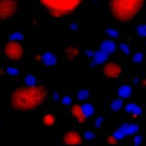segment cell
Here are the masks:
<instances>
[{
	"label": "cell",
	"instance_id": "1",
	"mask_svg": "<svg viewBox=\"0 0 146 146\" xmlns=\"http://www.w3.org/2000/svg\"><path fill=\"white\" fill-rule=\"evenodd\" d=\"M47 90L43 86L26 84L16 88L10 95V106L18 112H27L38 108L43 104Z\"/></svg>",
	"mask_w": 146,
	"mask_h": 146
},
{
	"label": "cell",
	"instance_id": "2",
	"mask_svg": "<svg viewBox=\"0 0 146 146\" xmlns=\"http://www.w3.org/2000/svg\"><path fill=\"white\" fill-rule=\"evenodd\" d=\"M145 2L146 0H110L108 8L116 21L128 23L136 18Z\"/></svg>",
	"mask_w": 146,
	"mask_h": 146
},
{
	"label": "cell",
	"instance_id": "3",
	"mask_svg": "<svg viewBox=\"0 0 146 146\" xmlns=\"http://www.w3.org/2000/svg\"><path fill=\"white\" fill-rule=\"evenodd\" d=\"M40 5L55 18H63L72 14L82 0H39Z\"/></svg>",
	"mask_w": 146,
	"mask_h": 146
},
{
	"label": "cell",
	"instance_id": "4",
	"mask_svg": "<svg viewBox=\"0 0 146 146\" xmlns=\"http://www.w3.org/2000/svg\"><path fill=\"white\" fill-rule=\"evenodd\" d=\"M3 52L6 57L11 60V62H18L23 58L24 56V48L23 46L16 41V40H9L5 47H3Z\"/></svg>",
	"mask_w": 146,
	"mask_h": 146
},
{
	"label": "cell",
	"instance_id": "5",
	"mask_svg": "<svg viewBox=\"0 0 146 146\" xmlns=\"http://www.w3.org/2000/svg\"><path fill=\"white\" fill-rule=\"evenodd\" d=\"M17 11L16 0H0V21L10 19Z\"/></svg>",
	"mask_w": 146,
	"mask_h": 146
},
{
	"label": "cell",
	"instance_id": "6",
	"mask_svg": "<svg viewBox=\"0 0 146 146\" xmlns=\"http://www.w3.org/2000/svg\"><path fill=\"white\" fill-rule=\"evenodd\" d=\"M103 73L107 79H117L122 73V68L117 63L108 62L104 64Z\"/></svg>",
	"mask_w": 146,
	"mask_h": 146
},
{
	"label": "cell",
	"instance_id": "7",
	"mask_svg": "<svg viewBox=\"0 0 146 146\" xmlns=\"http://www.w3.org/2000/svg\"><path fill=\"white\" fill-rule=\"evenodd\" d=\"M139 130V127L136 123H123L122 125H120V128L113 133L115 136V138L117 140L124 138L128 135H133Z\"/></svg>",
	"mask_w": 146,
	"mask_h": 146
},
{
	"label": "cell",
	"instance_id": "8",
	"mask_svg": "<svg viewBox=\"0 0 146 146\" xmlns=\"http://www.w3.org/2000/svg\"><path fill=\"white\" fill-rule=\"evenodd\" d=\"M82 141L83 136L76 130H70L63 136V143L65 145H81Z\"/></svg>",
	"mask_w": 146,
	"mask_h": 146
},
{
	"label": "cell",
	"instance_id": "9",
	"mask_svg": "<svg viewBox=\"0 0 146 146\" xmlns=\"http://www.w3.org/2000/svg\"><path fill=\"white\" fill-rule=\"evenodd\" d=\"M71 114H72V116H73L79 123H83V122L87 120V116H86V114H84V112H83V108H82V106L79 105V104H74V105L72 106V108H71Z\"/></svg>",
	"mask_w": 146,
	"mask_h": 146
},
{
	"label": "cell",
	"instance_id": "10",
	"mask_svg": "<svg viewBox=\"0 0 146 146\" xmlns=\"http://www.w3.org/2000/svg\"><path fill=\"white\" fill-rule=\"evenodd\" d=\"M79 54H80V50L76 44H68L65 48V57L70 60H75L79 57Z\"/></svg>",
	"mask_w": 146,
	"mask_h": 146
},
{
	"label": "cell",
	"instance_id": "11",
	"mask_svg": "<svg viewBox=\"0 0 146 146\" xmlns=\"http://www.w3.org/2000/svg\"><path fill=\"white\" fill-rule=\"evenodd\" d=\"M41 59H42V62H43V64H44L46 66H55L56 63H57V58H56L55 54L51 52V51L44 52V54L42 55Z\"/></svg>",
	"mask_w": 146,
	"mask_h": 146
},
{
	"label": "cell",
	"instance_id": "12",
	"mask_svg": "<svg viewBox=\"0 0 146 146\" xmlns=\"http://www.w3.org/2000/svg\"><path fill=\"white\" fill-rule=\"evenodd\" d=\"M107 57H108V54L107 52H105L104 50H98V51H95V54H94V62H92V64H103V63H105L106 62V59H107Z\"/></svg>",
	"mask_w": 146,
	"mask_h": 146
},
{
	"label": "cell",
	"instance_id": "13",
	"mask_svg": "<svg viewBox=\"0 0 146 146\" xmlns=\"http://www.w3.org/2000/svg\"><path fill=\"white\" fill-rule=\"evenodd\" d=\"M100 49L107 54H113L116 50V44L112 40H105L100 43Z\"/></svg>",
	"mask_w": 146,
	"mask_h": 146
},
{
	"label": "cell",
	"instance_id": "14",
	"mask_svg": "<svg viewBox=\"0 0 146 146\" xmlns=\"http://www.w3.org/2000/svg\"><path fill=\"white\" fill-rule=\"evenodd\" d=\"M131 94H132V89H131V87L128 86V84H123V86H121V87L117 89V96H119L120 98H122V99L129 98V97L131 96Z\"/></svg>",
	"mask_w": 146,
	"mask_h": 146
},
{
	"label": "cell",
	"instance_id": "15",
	"mask_svg": "<svg viewBox=\"0 0 146 146\" xmlns=\"http://www.w3.org/2000/svg\"><path fill=\"white\" fill-rule=\"evenodd\" d=\"M124 110H125V112H128V113H130V114H132V115H139V114H141V112H143L141 107H140L139 105L135 104V103H129V104H127L125 107H124Z\"/></svg>",
	"mask_w": 146,
	"mask_h": 146
},
{
	"label": "cell",
	"instance_id": "16",
	"mask_svg": "<svg viewBox=\"0 0 146 146\" xmlns=\"http://www.w3.org/2000/svg\"><path fill=\"white\" fill-rule=\"evenodd\" d=\"M55 121H56V117H55V115L51 114V113H47V114H44L43 117H42V123H43V125H46V127H48V128L52 127V125L55 124Z\"/></svg>",
	"mask_w": 146,
	"mask_h": 146
},
{
	"label": "cell",
	"instance_id": "17",
	"mask_svg": "<svg viewBox=\"0 0 146 146\" xmlns=\"http://www.w3.org/2000/svg\"><path fill=\"white\" fill-rule=\"evenodd\" d=\"M81 106H82L83 112H84V114H86L87 117H89V116H91V115L94 114L95 107H94V105H91L90 103H84V104H82Z\"/></svg>",
	"mask_w": 146,
	"mask_h": 146
},
{
	"label": "cell",
	"instance_id": "18",
	"mask_svg": "<svg viewBox=\"0 0 146 146\" xmlns=\"http://www.w3.org/2000/svg\"><path fill=\"white\" fill-rule=\"evenodd\" d=\"M123 106V102H122V98H117V99H114L112 103H111V110L116 112L119 110H121V107Z\"/></svg>",
	"mask_w": 146,
	"mask_h": 146
},
{
	"label": "cell",
	"instance_id": "19",
	"mask_svg": "<svg viewBox=\"0 0 146 146\" xmlns=\"http://www.w3.org/2000/svg\"><path fill=\"white\" fill-rule=\"evenodd\" d=\"M89 96V91L87 89H81L79 92H78V99L79 100H86Z\"/></svg>",
	"mask_w": 146,
	"mask_h": 146
},
{
	"label": "cell",
	"instance_id": "20",
	"mask_svg": "<svg viewBox=\"0 0 146 146\" xmlns=\"http://www.w3.org/2000/svg\"><path fill=\"white\" fill-rule=\"evenodd\" d=\"M137 34L141 38H146V24H141L137 26Z\"/></svg>",
	"mask_w": 146,
	"mask_h": 146
},
{
	"label": "cell",
	"instance_id": "21",
	"mask_svg": "<svg viewBox=\"0 0 146 146\" xmlns=\"http://www.w3.org/2000/svg\"><path fill=\"white\" fill-rule=\"evenodd\" d=\"M143 60H144V54H141V52H136L132 57L133 63H141Z\"/></svg>",
	"mask_w": 146,
	"mask_h": 146
},
{
	"label": "cell",
	"instance_id": "22",
	"mask_svg": "<svg viewBox=\"0 0 146 146\" xmlns=\"http://www.w3.org/2000/svg\"><path fill=\"white\" fill-rule=\"evenodd\" d=\"M25 83L26 84H30V86H32V84H36L35 82H36V80H35V78L32 75V74H27L26 76H25Z\"/></svg>",
	"mask_w": 146,
	"mask_h": 146
},
{
	"label": "cell",
	"instance_id": "23",
	"mask_svg": "<svg viewBox=\"0 0 146 146\" xmlns=\"http://www.w3.org/2000/svg\"><path fill=\"white\" fill-rule=\"evenodd\" d=\"M106 33H107L110 36H113V38H117V36H119V32H117L116 30L112 29V27H108V29L106 30Z\"/></svg>",
	"mask_w": 146,
	"mask_h": 146
},
{
	"label": "cell",
	"instance_id": "24",
	"mask_svg": "<svg viewBox=\"0 0 146 146\" xmlns=\"http://www.w3.org/2000/svg\"><path fill=\"white\" fill-rule=\"evenodd\" d=\"M24 36H23V34L21 33V32H14L11 35H10V40H16V41H18V40H22Z\"/></svg>",
	"mask_w": 146,
	"mask_h": 146
},
{
	"label": "cell",
	"instance_id": "25",
	"mask_svg": "<svg viewBox=\"0 0 146 146\" xmlns=\"http://www.w3.org/2000/svg\"><path fill=\"white\" fill-rule=\"evenodd\" d=\"M116 141H117V139L115 138L114 135H110V136H107V143H108L110 145H115Z\"/></svg>",
	"mask_w": 146,
	"mask_h": 146
},
{
	"label": "cell",
	"instance_id": "26",
	"mask_svg": "<svg viewBox=\"0 0 146 146\" xmlns=\"http://www.w3.org/2000/svg\"><path fill=\"white\" fill-rule=\"evenodd\" d=\"M120 48H121V50H122L125 55H128V54L130 52V48H129V46H128L127 43H121V44H120Z\"/></svg>",
	"mask_w": 146,
	"mask_h": 146
},
{
	"label": "cell",
	"instance_id": "27",
	"mask_svg": "<svg viewBox=\"0 0 146 146\" xmlns=\"http://www.w3.org/2000/svg\"><path fill=\"white\" fill-rule=\"evenodd\" d=\"M6 72L8 74H10V75H17L18 74V70L17 68H14V67H7Z\"/></svg>",
	"mask_w": 146,
	"mask_h": 146
},
{
	"label": "cell",
	"instance_id": "28",
	"mask_svg": "<svg viewBox=\"0 0 146 146\" xmlns=\"http://www.w3.org/2000/svg\"><path fill=\"white\" fill-rule=\"evenodd\" d=\"M71 102H72V99H71V97L70 96H64L63 98H62V100H60V103L63 104V105H68V104H71Z\"/></svg>",
	"mask_w": 146,
	"mask_h": 146
},
{
	"label": "cell",
	"instance_id": "29",
	"mask_svg": "<svg viewBox=\"0 0 146 146\" xmlns=\"http://www.w3.org/2000/svg\"><path fill=\"white\" fill-rule=\"evenodd\" d=\"M94 137H95V135L91 131H86L84 135H83V138L87 139V140H91V139H94Z\"/></svg>",
	"mask_w": 146,
	"mask_h": 146
},
{
	"label": "cell",
	"instance_id": "30",
	"mask_svg": "<svg viewBox=\"0 0 146 146\" xmlns=\"http://www.w3.org/2000/svg\"><path fill=\"white\" fill-rule=\"evenodd\" d=\"M141 141H143V137H141V136H135V138H133V144H135L136 146L140 145Z\"/></svg>",
	"mask_w": 146,
	"mask_h": 146
},
{
	"label": "cell",
	"instance_id": "31",
	"mask_svg": "<svg viewBox=\"0 0 146 146\" xmlns=\"http://www.w3.org/2000/svg\"><path fill=\"white\" fill-rule=\"evenodd\" d=\"M102 122H103V117H102V116L97 117V119H96V121H95V125H96V128H99V127H100V124H102Z\"/></svg>",
	"mask_w": 146,
	"mask_h": 146
},
{
	"label": "cell",
	"instance_id": "32",
	"mask_svg": "<svg viewBox=\"0 0 146 146\" xmlns=\"http://www.w3.org/2000/svg\"><path fill=\"white\" fill-rule=\"evenodd\" d=\"M94 54H95V51H92V50H87L86 51V55L88 57H94Z\"/></svg>",
	"mask_w": 146,
	"mask_h": 146
},
{
	"label": "cell",
	"instance_id": "33",
	"mask_svg": "<svg viewBox=\"0 0 146 146\" xmlns=\"http://www.w3.org/2000/svg\"><path fill=\"white\" fill-rule=\"evenodd\" d=\"M141 84L146 87V79H143V80H141Z\"/></svg>",
	"mask_w": 146,
	"mask_h": 146
}]
</instances>
